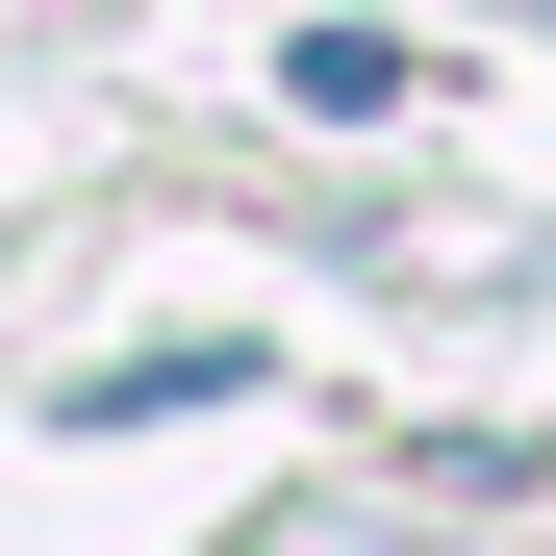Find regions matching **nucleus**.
<instances>
[{
    "mask_svg": "<svg viewBox=\"0 0 556 556\" xmlns=\"http://www.w3.org/2000/svg\"><path fill=\"white\" fill-rule=\"evenodd\" d=\"M253 380V354H203V329H177V354H127V380H76V430H152V405H228Z\"/></svg>",
    "mask_w": 556,
    "mask_h": 556,
    "instance_id": "obj_1",
    "label": "nucleus"
}]
</instances>
